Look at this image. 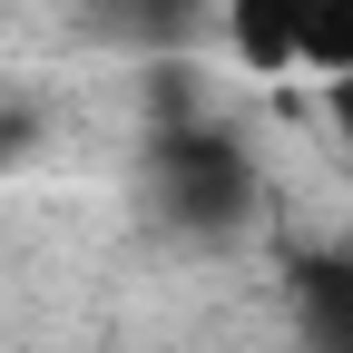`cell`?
Instances as JSON below:
<instances>
[{
    "label": "cell",
    "instance_id": "obj_1",
    "mask_svg": "<svg viewBox=\"0 0 353 353\" xmlns=\"http://www.w3.org/2000/svg\"><path fill=\"white\" fill-rule=\"evenodd\" d=\"M157 206L187 236H236L255 216V167L226 128H167L157 138Z\"/></svg>",
    "mask_w": 353,
    "mask_h": 353
},
{
    "label": "cell",
    "instance_id": "obj_2",
    "mask_svg": "<svg viewBox=\"0 0 353 353\" xmlns=\"http://www.w3.org/2000/svg\"><path fill=\"white\" fill-rule=\"evenodd\" d=\"M294 334H304V353H353V265L343 255L294 265Z\"/></svg>",
    "mask_w": 353,
    "mask_h": 353
},
{
    "label": "cell",
    "instance_id": "obj_3",
    "mask_svg": "<svg viewBox=\"0 0 353 353\" xmlns=\"http://www.w3.org/2000/svg\"><path fill=\"white\" fill-rule=\"evenodd\" d=\"M285 30H294V69L314 79L353 69V0H285Z\"/></svg>",
    "mask_w": 353,
    "mask_h": 353
},
{
    "label": "cell",
    "instance_id": "obj_4",
    "mask_svg": "<svg viewBox=\"0 0 353 353\" xmlns=\"http://www.w3.org/2000/svg\"><path fill=\"white\" fill-rule=\"evenodd\" d=\"M226 30H236V59H245V69H294L285 0H226Z\"/></svg>",
    "mask_w": 353,
    "mask_h": 353
}]
</instances>
